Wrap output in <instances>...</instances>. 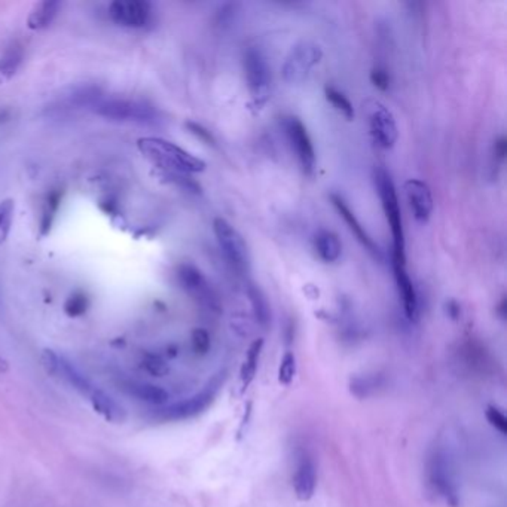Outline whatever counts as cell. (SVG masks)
<instances>
[{
	"label": "cell",
	"instance_id": "6da1fadb",
	"mask_svg": "<svg viewBox=\"0 0 507 507\" xmlns=\"http://www.w3.org/2000/svg\"><path fill=\"white\" fill-rule=\"evenodd\" d=\"M42 364L49 374L61 375L66 381L78 390L84 397L90 400L93 408L103 415L107 421L121 423L125 420V411L119 404L107 396L103 390L96 387L90 379L82 375L76 367L62 356H58L53 350H45L42 356Z\"/></svg>",
	"mask_w": 507,
	"mask_h": 507
},
{
	"label": "cell",
	"instance_id": "7a4b0ae2",
	"mask_svg": "<svg viewBox=\"0 0 507 507\" xmlns=\"http://www.w3.org/2000/svg\"><path fill=\"white\" fill-rule=\"evenodd\" d=\"M138 149L159 169L171 174H192L206 170V162L189 154L171 142L158 137H145L138 140Z\"/></svg>",
	"mask_w": 507,
	"mask_h": 507
},
{
	"label": "cell",
	"instance_id": "3957f363",
	"mask_svg": "<svg viewBox=\"0 0 507 507\" xmlns=\"http://www.w3.org/2000/svg\"><path fill=\"white\" fill-rule=\"evenodd\" d=\"M374 182L376 192L381 199L383 210L386 214V219L390 225V231L393 237V259H397L402 262H407V255H404V231H403V220L399 206V198L396 192L395 182L391 179V174L386 169H376L374 171Z\"/></svg>",
	"mask_w": 507,
	"mask_h": 507
},
{
	"label": "cell",
	"instance_id": "277c9868",
	"mask_svg": "<svg viewBox=\"0 0 507 507\" xmlns=\"http://www.w3.org/2000/svg\"><path fill=\"white\" fill-rule=\"evenodd\" d=\"M426 473L428 485L442 497L448 504H459V488L455 482L454 466L451 463L449 455L442 447H435L430 449L427 455Z\"/></svg>",
	"mask_w": 507,
	"mask_h": 507
},
{
	"label": "cell",
	"instance_id": "5b68a950",
	"mask_svg": "<svg viewBox=\"0 0 507 507\" xmlns=\"http://www.w3.org/2000/svg\"><path fill=\"white\" fill-rule=\"evenodd\" d=\"M93 110L98 117L110 121L137 122L145 125H154L159 121L158 112L154 107L136 100L101 97L94 105Z\"/></svg>",
	"mask_w": 507,
	"mask_h": 507
},
{
	"label": "cell",
	"instance_id": "8992f818",
	"mask_svg": "<svg viewBox=\"0 0 507 507\" xmlns=\"http://www.w3.org/2000/svg\"><path fill=\"white\" fill-rule=\"evenodd\" d=\"M213 231L225 259L237 272H247L250 268V253L243 235L222 218L213 222Z\"/></svg>",
	"mask_w": 507,
	"mask_h": 507
},
{
	"label": "cell",
	"instance_id": "52a82bcc",
	"mask_svg": "<svg viewBox=\"0 0 507 507\" xmlns=\"http://www.w3.org/2000/svg\"><path fill=\"white\" fill-rule=\"evenodd\" d=\"M363 109L367 117V125L372 140L381 149H391L396 145L399 131L393 113L378 100H366Z\"/></svg>",
	"mask_w": 507,
	"mask_h": 507
},
{
	"label": "cell",
	"instance_id": "ba28073f",
	"mask_svg": "<svg viewBox=\"0 0 507 507\" xmlns=\"http://www.w3.org/2000/svg\"><path fill=\"white\" fill-rule=\"evenodd\" d=\"M323 57L322 48L312 42H299L291 48L283 65V78L287 84H301L308 78V74L320 62Z\"/></svg>",
	"mask_w": 507,
	"mask_h": 507
},
{
	"label": "cell",
	"instance_id": "9c48e42d",
	"mask_svg": "<svg viewBox=\"0 0 507 507\" xmlns=\"http://www.w3.org/2000/svg\"><path fill=\"white\" fill-rule=\"evenodd\" d=\"M244 73L249 91L256 105H262L270 96L271 69L259 49L250 48L244 54Z\"/></svg>",
	"mask_w": 507,
	"mask_h": 507
},
{
	"label": "cell",
	"instance_id": "30bf717a",
	"mask_svg": "<svg viewBox=\"0 0 507 507\" xmlns=\"http://www.w3.org/2000/svg\"><path fill=\"white\" fill-rule=\"evenodd\" d=\"M283 129L302 170L307 174H311L315 167V150L307 126L299 118L287 117L283 119Z\"/></svg>",
	"mask_w": 507,
	"mask_h": 507
},
{
	"label": "cell",
	"instance_id": "8fae6325",
	"mask_svg": "<svg viewBox=\"0 0 507 507\" xmlns=\"http://www.w3.org/2000/svg\"><path fill=\"white\" fill-rule=\"evenodd\" d=\"M109 15L124 27L142 29L152 20V5L145 0H117L110 4Z\"/></svg>",
	"mask_w": 507,
	"mask_h": 507
},
{
	"label": "cell",
	"instance_id": "7c38bea8",
	"mask_svg": "<svg viewBox=\"0 0 507 507\" xmlns=\"http://www.w3.org/2000/svg\"><path fill=\"white\" fill-rule=\"evenodd\" d=\"M317 464L312 454L308 449H299L296 452L295 473H294V491L299 501H308L314 497L317 488Z\"/></svg>",
	"mask_w": 507,
	"mask_h": 507
},
{
	"label": "cell",
	"instance_id": "4fadbf2b",
	"mask_svg": "<svg viewBox=\"0 0 507 507\" xmlns=\"http://www.w3.org/2000/svg\"><path fill=\"white\" fill-rule=\"evenodd\" d=\"M179 282L183 286V289L187 291L189 295H192L197 301H199L202 305H206L211 310L219 308V302L216 295L213 294L210 284L207 283L206 277L194 265L185 263L182 265L179 271Z\"/></svg>",
	"mask_w": 507,
	"mask_h": 507
},
{
	"label": "cell",
	"instance_id": "5bb4252c",
	"mask_svg": "<svg viewBox=\"0 0 507 507\" xmlns=\"http://www.w3.org/2000/svg\"><path fill=\"white\" fill-rule=\"evenodd\" d=\"M404 195H407L409 209L416 222L427 223L433 213V195L426 182L420 179H409L403 185Z\"/></svg>",
	"mask_w": 507,
	"mask_h": 507
},
{
	"label": "cell",
	"instance_id": "9a60e30c",
	"mask_svg": "<svg viewBox=\"0 0 507 507\" xmlns=\"http://www.w3.org/2000/svg\"><path fill=\"white\" fill-rule=\"evenodd\" d=\"M391 265H393V272H395V280L399 296L402 299L404 315L408 317V320L414 322L418 319V311H420L418 310L420 307H418V295L415 286L407 271V265H404V262L391 258Z\"/></svg>",
	"mask_w": 507,
	"mask_h": 507
},
{
	"label": "cell",
	"instance_id": "2e32d148",
	"mask_svg": "<svg viewBox=\"0 0 507 507\" xmlns=\"http://www.w3.org/2000/svg\"><path fill=\"white\" fill-rule=\"evenodd\" d=\"M119 386L124 391L129 393L130 396H134L138 400L146 402L149 404H164L170 399L167 390L152 383L138 381V379L131 378H121Z\"/></svg>",
	"mask_w": 507,
	"mask_h": 507
},
{
	"label": "cell",
	"instance_id": "e0dca14e",
	"mask_svg": "<svg viewBox=\"0 0 507 507\" xmlns=\"http://www.w3.org/2000/svg\"><path fill=\"white\" fill-rule=\"evenodd\" d=\"M331 201H332L334 207L336 209V211L339 213V216L345 220V223L350 228V231L354 234V237L359 239L360 244L363 247H366L371 253H374V255L379 256V247L375 244V242L371 238V235L366 232L364 226H362L359 219L356 218V214H354L353 210L348 207V204L344 201V198H342L338 194H332Z\"/></svg>",
	"mask_w": 507,
	"mask_h": 507
},
{
	"label": "cell",
	"instance_id": "ac0fdd59",
	"mask_svg": "<svg viewBox=\"0 0 507 507\" xmlns=\"http://www.w3.org/2000/svg\"><path fill=\"white\" fill-rule=\"evenodd\" d=\"M314 246L317 250V255L326 263H334L339 259L342 253V244L339 238L332 231H319L314 239Z\"/></svg>",
	"mask_w": 507,
	"mask_h": 507
},
{
	"label": "cell",
	"instance_id": "d6986e66",
	"mask_svg": "<svg viewBox=\"0 0 507 507\" xmlns=\"http://www.w3.org/2000/svg\"><path fill=\"white\" fill-rule=\"evenodd\" d=\"M61 4L55 0H45V2L37 4L29 15V27L33 30H41L48 27V25L54 21L55 15L58 14Z\"/></svg>",
	"mask_w": 507,
	"mask_h": 507
},
{
	"label": "cell",
	"instance_id": "ffe728a7",
	"mask_svg": "<svg viewBox=\"0 0 507 507\" xmlns=\"http://www.w3.org/2000/svg\"><path fill=\"white\" fill-rule=\"evenodd\" d=\"M263 344H265L263 339L258 338L253 341L251 345L249 347V351L246 354V360L242 366V383H243L244 388H247L253 379H255L259 359H261V354L263 350Z\"/></svg>",
	"mask_w": 507,
	"mask_h": 507
},
{
	"label": "cell",
	"instance_id": "44dd1931",
	"mask_svg": "<svg viewBox=\"0 0 507 507\" xmlns=\"http://www.w3.org/2000/svg\"><path fill=\"white\" fill-rule=\"evenodd\" d=\"M211 400V393H199L195 397L189 399L186 402H182L179 404H176L170 409V415L171 418H187L192 416L198 412H201L202 409L207 408V404Z\"/></svg>",
	"mask_w": 507,
	"mask_h": 507
},
{
	"label": "cell",
	"instance_id": "7402d4cb",
	"mask_svg": "<svg viewBox=\"0 0 507 507\" xmlns=\"http://www.w3.org/2000/svg\"><path fill=\"white\" fill-rule=\"evenodd\" d=\"M22 61V49L21 46H11L5 51V54L0 57V84L9 81L14 76Z\"/></svg>",
	"mask_w": 507,
	"mask_h": 507
},
{
	"label": "cell",
	"instance_id": "603a6c76",
	"mask_svg": "<svg viewBox=\"0 0 507 507\" xmlns=\"http://www.w3.org/2000/svg\"><path fill=\"white\" fill-rule=\"evenodd\" d=\"M103 97L101 96L100 88L94 85H82L74 88V90L69 94L67 101L69 105L76 107H90L93 109L97 101Z\"/></svg>",
	"mask_w": 507,
	"mask_h": 507
},
{
	"label": "cell",
	"instance_id": "cb8c5ba5",
	"mask_svg": "<svg viewBox=\"0 0 507 507\" xmlns=\"http://www.w3.org/2000/svg\"><path fill=\"white\" fill-rule=\"evenodd\" d=\"M324 96L329 103H331L342 117H345L348 121H351L354 118V107L344 93L336 90L335 86H326Z\"/></svg>",
	"mask_w": 507,
	"mask_h": 507
},
{
	"label": "cell",
	"instance_id": "d4e9b609",
	"mask_svg": "<svg viewBox=\"0 0 507 507\" xmlns=\"http://www.w3.org/2000/svg\"><path fill=\"white\" fill-rule=\"evenodd\" d=\"M247 294H249V298H250V302H251L253 311H255L256 319L259 320V323L266 324L270 322V305H268V302H266V298L263 296L261 289L256 287V286H253V284L249 286Z\"/></svg>",
	"mask_w": 507,
	"mask_h": 507
},
{
	"label": "cell",
	"instance_id": "484cf974",
	"mask_svg": "<svg viewBox=\"0 0 507 507\" xmlns=\"http://www.w3.org/2000/svg\"><path fill=\"white\" fill-rule=\"evenodd\" d=\"M296 375V357L291 351H286L282 357L280 366H278V383L283 386H290L294 383Z\"/></svg>",
	"mask_w": 507,
	"mask_h": 507
},
{
	"label": "cell",
	"instance_id": "4316f807",
	"mask_svg": "<svg viewBox=\"0 0 507 507\" xmlns=\"http://www.w3.org/2000/svg\"><path fill=\"white\" fill-rule=\"evenodd\" d=\"M14 201L5 199L0 202V244L5 243L11 231L12 219H14Z\"/></svg>",
	"mask_w": 507,
	"mask_h": 507
},
{
	"label": "cell",
	"instance_id": "83f0119b",
	"mask_svg": "<svg viewBox=\"0 0 507 507\" xmlns=\"http://www.w3.org/2000/svg\"><path fill=\"white\" fill-rule=\"evenodd\" d=\"M86 310H88V298L86 295L81 294V291H76V294L70 295L65 303V311L70 317H79L85 314Z\"/></svg>",
	"mask_w": 507,
	"mask_h": 507
},
{
	"label": "cell",
	"instance_id": "f1b7e54d",
	"mask_svg": "<svg viewBox=\"0 0 507 507\" xmlns=\"http://www.w3.org/2000/svg\"><path fill=\"white\" fill-rule=\"evenodd\" d=\"M60 202V194L58 192H51L46 198V204L44 209V216H42V234L45 235L51 230V223H53V218L55 216L57 209Z\"/></svg>",
	"mask_w": 507,
	"mask_h": 507
},
{
	"label": "cell",
	"instance_id": "f546056e",
	"mask_svg": "<svg viewBox=\"0 0 507 507\" xmlns=\"http://www.w3.org/2000/svg\"><path fill=\"white\" fill-rule=\"evenodd\" d=\"M143 367L154 376H164L170 371L167 362L158 354H146L143 359Z\"/></svg>",
	"mask_w": 507,
	"mask_h": 507
},
{
	"label": "cell",
	"instance_id": "4dcf8cb0",
	"mask_svg": "<svg viewBox=\"0 0 507 507\" xmlns=\"http://www.w3.org/2000/svg\"><path fill=\"white\" fill-rule=\"evenodd\" d=\"M192 350L198 356H206L211 348V339L206 329H195L191 336Z\"/></svg>",
	"mask_w": 507,
	"mask_h": 507
},
{
	"label": "cell",
	"instance_id": "1f68e13d",
	"mask_svg": "<svg viewBox=\"0 0 507 507\" xmlns=\"http://www.w3.org/2000/svg\"><path fill=\"white\" fill-rule=\"evenodd\" d=\"M487 421L491 427H494L501 436H506L507 433V420L506 415L497 408V407H488L485 411Z\"/></svg>",
	"mask_w": 507,
	"mask_h": 507
},
{
	"label": "cell",
	"instance_id": "d6a6232c",
	"mask_svg": "<svg viewBox=\"0 0 507 507\" xmlns=\"http://www.w3.org/2000/svg\"><path fill=\"white\" fill-rule=\"evenodd\" d=\"M371 82L374 84L375 88H378V90L387 91L391 82L388 70L386 67H379V66L374 67L371 72Z\"/></svg>",
	"mask_w": 507,
	"mask_h": 507
},
{
	"label": "cell",
	"instance_id": "836d02e7",
	"mask_svg": "<svg viewBox=\"0 0 507 507\" xmlns=\"http://www.w3.org/2000/svg\"><path fill=\"white\" fill-rule=\"evenodd\" d=\"M186 126H187L189 131H191L195 137L199 138L201 142H204L206 145H211V146L216 145V138H214L213 134L207 129H204V126H202L201 124L189 121V122H186Z\"/></svg>",
	"mask_w": 507,
	"mask_h": 507
},
{
	"label": "cell",
	"instance_id": "e575fe53",
	"mask_svg": "<svg viewBox=\"0 0 507 507\" xmlns=\"http://www.w3.org/2000/svg\"><path fill=\"white\" fill-rule=\"evenodd\" d=\"M507 155V138L500 136L496 142H494V157L499 162H503Z\"/></svg>",
	"mask_w": 507,
	"mask_h": 507
},
{
	"label": "cell",
	"instance_id": "d590c367",
	"mask_svg": "<svg viewBox=\"0 0 507 507\" xmlns=\"http://www.w3.org/2000/svg\"><path fill=\"white\" fill-rule=\"evenodd\" d=\"M506 308H507V301H506V298H503L499 305V310H497V312L501 315V319H504L506 317Z\"/></svg>",
	"mask_w": 507,
	"mask_h": 507
}]
</instances>
